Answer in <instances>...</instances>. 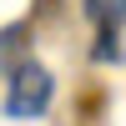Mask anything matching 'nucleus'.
Segmentation results:
<instances>
[{
  "mask_svg": "<svg viewBox=\"0 0 126 126\" xmlns=\"http://www.w3.org/2000/svg\"><path fill=\"white\" fill-rule=\"evenodd\" d=\"M25 56H30V25L15 20V25L0 30V71H15Z\"/></svg>",
  "mask_w": 126,
  "mask_h": 126,
  "instance_id": "nucleus-2",
  "label": "nucleus"
},
{
  "mask_svg": "<svg viewBox=\"0 0 126 126\" xmlns=\"http://www.w3.org/2000/svg\"><path fill=\"white\" fill-rule=\"evenodd\" d=\"M101 25V35H96V46H91V56L101 61V66H121V10H111V15H101L96 20Z\"/></svg>",
  "mask_w": 126,
  "mask_h": 126,
  "instance_id": "nucleus-3",
  "label": "nucleus"
},
{
  "mask_svg": "<svg viewBox=\"0 0 126 126\" xmlns=\"http://www.w3.org/2000/svg\"><path fill=\"white\" fill-rule=\"evenodd\" d=\"M10 76V91H5V116L10 121H35L50 111V96H56V76H50L40 61H20L15 71H5Z\"/></svg>",
  "mask_w": 126,
  "mask_h": 126,
  "instance_id": "nucleus-1",
  "label": "nucleus"
}]
</instances>
